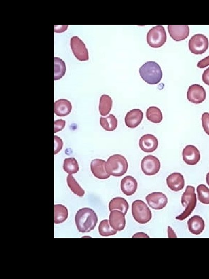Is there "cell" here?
Segmentation results:
<instances>
[{
    "mask_svg": "<svg viewBox=\"0 0 209 279\" xmlns=\"http://www.w3.org/2000/svg\"><path fill=\"white\" fill-rule=\"evenodd\" d=\"M166 31L162 26L153 27L147 35V42L152 48L161 47L166 43Z\"/></svg>",
    "mask_w": 209,
    "mask_h": 279,
    "instance_id": "6",
    "label": "cell"
},
{
    "mask_svg": "<svg viewBox=\"0 0 209 279\" xmlns=\"http://www.w3.org/2000/svg\"><path fill=\"white\" fill-rule=\"evenodd\" d=\"M106 162L102 159H94L90 163V170L93 175L100 180H106L110 175L106 172L105 168Z\"/></svg>",
    "mask_w": 209,
    "mask_h": 279,
    "instance_id": "15",
    "label": "cell"
},
{
    "mask_svg": "<svg viewBox=\"0 0 209 279\" xmlns=\"http://www.w3.org/2000/svg\"><path fill=\"white\" fill-rule=\"evenodd\" d=\"M195 191V188L193 186H188L186 187L181 198L182 205L185 209L183 213L176 217L177 220H184L194 210L197 205V196Z\"/></svg>",
    "mask_w": 209,
    "mask_h": 279,
    "instance_id": "4",
    "label": "cell"
},
{
    "mask_svg": "<svg viewBox=\"0 0 209 279\" xmlns=\"http://www.w3.org/2000/svg\"><path fill=\"white\" fill-rule=\"evenodd\" d=\"M144 117L143 112L138 108L128 112L125 118L126 125L130 128H135L140 125Z\"/></svg>",
    "mask_w": 209,
    "mask_h": 279,
    "instance_id": "16",
    "label": "cell"
},
{
    "mask_svg": "<svg viewBox=\"0 0 209 279\" xmlns=\"http://www.w3.org/2000/svg\"><path fill=\"white\" fill-rule=\"evenodd\" d=\"M66 71L64 61L60 58H54V80H59L65 75Z\"/></svg>",
    "mask_w": 209,
    "mask_h": 279,
    "instance_id": "26",
    "label": "cell"
},
{
    "mask_svg": "<svg viewBox=\"0 0 209 279\" xmlns=\"http://www.w3.org/2000/svg\"><path fill=\"white\" fill-rule=\"evenodd\" d=\"M109 223L113 229L117 231H121L126 226L125 215L118 211L111 212Z\"/></svg>",
    "mask_w": 209,
    "mask_h": 279,
    "instance_id": "17",
    "label": "cell"
},
{
    "mask_svg": "<svg viewBox=\"0 0 209 279\" xmlns=\"http://www.w3.org/2000/svg\"><path fill=\"white\" fill-rule=\"evenodd\" d=\"M110 212L118 211L126 215L129 209V204L127 200L123 198L117 197L113 199L109 203Z\"/></svg>",
    "mask_w": 209,
    "mask_h": 279,
    "instance_id": "22",
    "label": "cell"
},
{
    "mask_svg": "<svg viewBox=\"0 0 209 279\" xmlns=\"http://www.w3.org/2000/svg\"><path fill=\"white\" fill-rule=\"evenodd\" d=\"M187 98L189 102L199 104L204 102L206 98L205 89L199 84H193L189 87L187 92Z\"/></svg>",
    "mask_w": 209,
    "mask_h": 279,
    "instance_id": "10",
    "label": "cell"
},
{
    "mask_svg": "<svg viewBox=\"0 0 209 279\" xmlns=\"http://www.w3.org/2000/svg\"><path fill=\"white\" fill-rule=\"evenodd\" d=\"M98 230L100 235L103 236L114 235L117 233L118 232L112 228L110 226L109 221L106 219L100 223Z\"/></svg>",
    "mask_w": 209,
    "mask_h": 279,
    "instance_id": "30",
    "label": "cell"
},
{
    "mask_svg": "<svg viewBox=\"0 0 209 279\" xmlns=\"http://www.w3.org/2000/svg\"><path fill=\"white\" fill-rule=\"evenodd\" d=\"M188 226L189 231L194 235H198L205 228V222L202 217L194 216L189 220Z\"/></svg>",
    "mask_w": 209,
    "mask_h": 279,
    "instance_id": "20",
    "label": "cell"
},
{
    "mask_svg": "<svg viewBox=\"0 0 209 279\" xmlns=\"http://www.w3.org/2000/svg\"><path fill=\"white\" fill-rule=\"evenodd\" d=\"M138 187V183L135 178L128 175L123 178L121 182V189L127 196L134 195Z\"/></svg>",
    "mask_w": 209,
    "mask_h": 279,
    "instance_id": "19",
    "label": "cell"
},
{
    "mask_svg": "<svg viewBox=\"0 0 209 279\" xmlns=\"http://www.w3.org/2000/svg\"><path fill=\"white\" fill-rule=\"evenodd\" d=\"M198 198L201 203L209 204V189L204 184L198 186L197 187Z\"/></svg>",
    "mask_w": 209,
    "mask_h": 279,
    "instance_id": "31",
    "label": "cell"
},
{
    "mask_svg": "<svg viewBox=\"0 0 209 279\" xmlns=\"http://www.w3.org/2000/svg\"><path fill=\"white\" fill-rule=\"evenodd\" d=\"M146 118L153 123L159 124L163 120L162 112L157 107H150L146 111Z\"/></svg>",
    "mask_w": 209,
    "mask_h": 279,
    "instance_id": "27",
    "label": "cell"
},
{
    "mask_svg": "<svg viewBox=\"0 0 209 279\" xmlns=\"http://www.w3.org/2000/svg\"><path fill=\"white\" fill-rule=\"evenodd\" d=\"M71 46L75 57L80 61L89 60V51L86 45L78 36H73L71 40Z\"/></svg>",
    "mask_w": 209,
    "mask_h": 279,
    "instance_id": "8",
    "label": "cell"
},
{
    "mask_svg": "<svg viewBox=\"0 0 209 279\" xmlns=\"http://www.w3.org/2000/svg\"><path fill=\"white\" fill-rule=\"evenodd\" d=\"M113 101L110 96L103 95L100 98L99 109L101 115L106 116L110 112Z\"/></svg>",
    "mask_w": 209,
    "mask_h": 279,
    "instance_id": "23",
    "label": "cell"
},
{
    "mask_svg": "<svg viewBox=\"0 0 209 279\" xmlns=\"http://www.w3.org/2000/svg\"><path fill=\"white\" fill-rule=\"evenodd\" d=\"M63 168L68 174H75L79 171L78 162L75 158H66L64 161Z\"/></svg>",
    "mask_w": 209,
    "mask_h": 279,
    "instance_id": "29",
    "label": "cell"
},
{
    "mask_svg": "<svg viewBox=\"0 0 209 279\" xmlns=\"http://www.w3.org/2000/svg\"><path fill=\"white\" fill-rule=\"evenodd\" d=\"M100 125L107 131H113L118 125V120L113 114H110L106 118H100Z\"/></svg>",
    "mask_w": 209,
    "mask_h": 279,
    "instance_id": "25",
    "label": "cell"
},
{
    "mask_svg": "<svg viewBox=\"0 0 209 279\" xmlns=\"http://www.w3.org/2000/svg\"><path fill=\"white\" fill-rule=\"evenodd\" d=\"M208 38L204 35L197 34L192 36L189 42V48L191 52L195 54L204 53L208 49Z\"/></svg>",
    "mask_w": 209,
    "mask_h": 279,
    "instance_id": "7",
    "label": "cell"
},
{
    "mask_svg": "<svg viewBox=\"0 0 209 279\" xmlns=\"http://www.w3.org/2000/svg\"><path fill=\"white\" fill-rule=\"evenodd\" d=\"M183 159L186 164L194 166L198 164L200 160V153L195 146L189 145L186 146L182 152Z\"/></svg>",
    "mask_w": 209,
    "mask_h": 279,
    "instance_id": "12",
    "label": "cell"
},
{
    "mask_svg": "<svg viewBox=\"0 0 209 279\" xmlns=\"http://www.w3.org/2000/svg\"><path fill=\"white\" fill-rule=\"evenodd\" d=\"M63 142L60 137L54 136V154L59 153L63 148Z\"/></svg>",
    "mask_w": 209,
    "mask_h": 279,
    "instance_id": "33",
    "label": "cell"
},
{
    "mask_svg": "<svg viewBox=\"0 0 209 279\" xmlns=\"http://www.w3.org/2000/svg\"><path fill=\"white\" fill-rule=\"evenodd\" d=\"M139 147L145 153H152L156 151L159 145L158 139L151 134L142 136L139 142Z\"/></svg>",
    "mask_w": 209,
    "mask_h": 279,
    "instance_id": "14",
    "label": "cell"
},
{
    "mask_svg": "<svg viewBox=\"0 0 209 279\" xmlns=\"http://www.w3.org/2000/svg\"><path fill=\"white\" fill-rule=\"evenodd\" d=\"M166 183L170 189L174 191H180L184 187V177L180 173H173L167 177Z\"/></svg>",
    "mask_w": 209,
    "mask_h": 279,
    "instance_id": "18",
    "label": "cell"
},
{
    "mask_svg": "<svg viewBox=\"0 0 209 279\" xmlns=\"http://www.w3.org/2000/svg\"><path fill=\"white\" fill-rule=\"evenodd\" d=\"M209 65V56L200 61L197 66L199 68H205Z\"/></svg>",
    "mask_w": 209,
    "mask_h": 279,
    "instance_id": "35",
    "label": "cell"
},
{
    "mask_svg": "<svg viewBox=\"0 0 209 279\" xmlns=\"http://www.w3.org/2000/svg\"><path fill=\"white\" fill-rule=\"evenodd\" d=\"M161 168L159 159L152 155L145 156L141 162L142 172L146 175L152 176L157 174Z\"/></svg>",
    "mask_w": 209,
    "mask_h": 279,
    "instance_id": "9",
    "label": "cell"
},
{
    "mask_svg": "<svg viewBox=\"0 0 209 279\" xmlns=\"http://www.w3.org/2000/svg\"><path fill=\"white\" fill-rule=\"evenodd\" d=\"M206 182L209 186V173H208L206 176Z\"/></svg>",
    "mask_w": 209,
    "mask_h": 279,
    "instance_id": "37",
    "label": "cell"
},
{
    "mask_svg": "<svg viewBox=\"0 0 209 279\" xmlns=\"http://www.w3.org/2000/svg\"><path fill=\"white\" fill-rule=\"evenodd\" d=\"M203 81L209 86V68L206 69L203 74Z\"/></svg>",
    "mask_w": 209,
    "mask_h": 279,
    "instance_id": "36",
    "label": "cell"
},
{
    "mask_svg": "<svg viewBox=\"0 0 209 279\" xmlns=\"http://www.w3.org/2000/svg\"><path fill=\"white\" fill-rule=\"evenodd\" d=\"M105 168L108 174L114 177H120L127 173L128 162L122 155L115 154L108 158Z\"/></svg>",
    "mask_w": 209,
    "mask_h": 279,
    "instance_id": "3",
    "label": "cell"
},
{
    "mask_svg": "<svg viewBox=\"0 0 209 279\" xmlns=\"http://www.w3.org/2000/svg\"><path fill=\"white\" fill-rule=\"evenodd\" d=\"M68 217V209L65 206L61 204L54 205V223H63L67 220Z\"/></svg>",
    "mask_w": 209,
    "mask_h": 279,
    "instance_id": "24",
    "label": "cell"
},
{
    "mask_svg": "<svg viewBox=\"0 0 209 279\" xmlns=\"http://www.w3.org/2000/svg\"><path fill=\"white\" fill-rule=\"evenodd\" d=\"M201 122L205 133L209 136V113L205 112L202 114Z\"/></svg>",
    "mask_w": 209,
    "mask_h": 279,
    "instance_id": "32",
    "label": "cell"
},
{
    "mask_svg": "<svg viewBox=\"0 0 209 279\" xmlns=\"http://www.w3.org/2000/svg\"><path fill=\"white\" fill-rule=\"evenodd\" d=\"M132 214L134 220L140 224L149 222L152 218L150 209L142 200H135L132 204Z\"/></svg>",
    "mask_w": 209,
    "mask_h": 279,
    "instance_id": "5",
    "label": "cell"
},
{
    "mask_svg": "<svg viewBox=\"0 0 209 279\" xmlns=\"http://www.w3.org/2000/svg\"><path fill=\"white\" fill-rule=\"evenodd\" d=\"M67 182L70 189L80 197H82L85 195V191L82 189L78 183H77L75 178L71 175L69 174L67 177Z\"/></svg>",
    "mask_w": 209,
    "mask_h": 279,
    "instance_id": "28",
    "label": "cell"
},
{
    "mask_svg": "<svg viewBox=\"0 0 209 279\" xmlns=\"http://www.w3.org/2000/svg\"><path fill=\"white\" fill-rule=\"evenodd\" d=\"M72 105L71 102L65 99H59L54 103V112L58 116H66L71 113Z\"/></svg>",
    "mask_w": 209,
    "mask_h": 279,
    "instance_id": "21",
    "label": "cell"
},
{
    "mask_svg": "<svg viewBox=\"0 0 209 279\" xmlns=\"http://www.w3.org/2000/svg\"><path fill=\"white\" fill-rule=\"evenodd\" d=\"M142 79L150 85L157 84L162 79L163 72L160 65L154 61H149L139 70Z\"/></svg>",
    "mask_w": 209,
    "mask_h": 279,
    "instance_id": "2",
    "label": "cell"
},
{
    "mask_svg": "<svg viewBox=\"0 0 209 279\" xmlns=\"http://www.w3.org/2000/svg\"><path fill=\"white\" fill-rule=\"evenodd\" d=\"M66 125V121L63 120H58L54 121V133H58L63 130Z\"/></svg>",
    "mask_w": 209,
    "mask_h": 279,
    "instance_id": "34",
    "label": "cell"
},
{
    "mask_svg": "<svg viewBox=\"0 0 209 279\" xmlns=\"http://www.w3.org/2000/svg\"><path fill=\"white\" fill-rule=\"evenodd\" d=\"M168 30L170 36L176 42L185 40L190 34V29L188 25H168Z\"/></svg>",
    "mask_w": 209,
    "mask_h": 279,
    "instance_id": "13",
    "label": "cell"
},
{
    "mask_svg": "<svg viewBox=\"0 0 209 279\" xmlns=\"http://www.w3.org/2000/svg\"><path fill=\"white\" fill-rule=\"evenodd\" d=\"M146 200L148 205L156 210H161L167 204V198L162 192H153L146 196Z\"/></svg>",
    "mask_w": 209,
    "mask_h": 279,
    "instance_id": "11",
    "label": "cell"
},
{
    "mask_svg": "<svg viewBox=\"0 0 209 279\" xmlns=\"http://www.w3.org/2000/svg\"><path fill=\"white\" fill-rule=\"evenodd\" d=\"M98 220L96 213L88 207L79 209L75 216L77 229L81 232H89L94 230Z\"/></svg>",
    "mask_w": 209,
    "mask_h": 279,
    "instance_id": "1",
    "label": "cell"
}]
</instances>
